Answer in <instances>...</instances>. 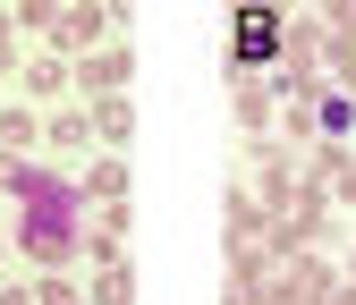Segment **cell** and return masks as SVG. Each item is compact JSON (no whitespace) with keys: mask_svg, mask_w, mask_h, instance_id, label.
<instances>
[{"mask_svg":"<svg viewBox=\"0 0 356 305\" xmlns=\"http://www.w3.org/2000/svg\"><path fill=\"white\" fill-rule=\"evenodd\" d=\"M17 195H26L17 238H26L34 254H60V246L76 238V195H68V187H51V179H17Z\"/></svg>","mask_w":356,"mask_h":305,"instance_id":"cell-1","label":"cell"},{"mask_svg":"<svg viewBox=\"0 0 356 305\" xmlns=\"http://www.w3.org/2000/svg\"><path fill=\"white\" fill-rule=\"evenodd\" d=\"M323 136H356V102H348V94L323 102Z\"/></svg>","mask_w":356,"mask_h":305,"instance_id":"cell-3","label":"cell"},{"mask_svg":"<svg viewBox=\"0 0 356 305\" xmlns=\"http://www.w3.org/2000/svg\"><path fill=\"white\" fill-rule=\"evenodd\" d=\"M272 51H280V17H272V9L238 17V60H272Z\"/></svg>","mask_w":356,"mask_h":305,"instance_id":"cell-2","label":"cell"}]
</instances>
